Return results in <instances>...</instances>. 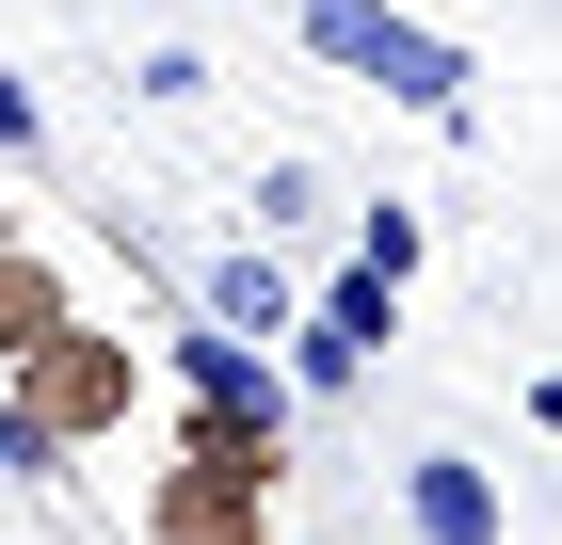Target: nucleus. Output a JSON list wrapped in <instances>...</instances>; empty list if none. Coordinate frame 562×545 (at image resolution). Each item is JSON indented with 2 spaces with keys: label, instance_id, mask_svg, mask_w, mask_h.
Wrapping results in <instances>:
<instances>
[{
  "label": "nucleus",
  "instance_id": "f257e3e1",
  "mask_svg": "<svg viewBox=\"0 0 562 545\" xmlns=\"http://www.w3.org/2000/svg\"><path fill=\"white\" fill-rule=\"evenodd\" d=\"M273 481H290V433H258V418H225V401H193L177 465L145 481V545H273Z\"/></svg>",
  "mask_w": 562,
  "mask_h": 545
},
{
  "label": "nucleus",
  "instance_id": "f03ea898",
  "mask_svg": "<svg viewBox=\"0 0 562 545\" xmlns=\"http://www.w3.org/2000/svg\"><path fill=\"white\" fill-rule=\"evenodd\" d=\"M0 418H48L65 450H81V433H130L145 418V353L113 321H48V337L0 353Z\"/></svg>",
  "mask_w": 562,
  "mask_h": 545
},
{
  "label": "nucleus",
  "instance_id": "7ed1b4c3",
  "mask_svg": "<svg viewBox=\"0 0 562 545\" xmlns=\"http://www.w3.org/2000/svg\"><path fill=\"white\" fill-rule=\"evenodd\" d=\"M177 385H193V401H225V418H258V433H290V385H305V370H273V337H241V321H210V305H193Z\"/></svg>",
  "mask_w": 562,
  "mask_h": 545
},
{
  "label": "nucleus",
  "instance_id": "20e7f679",
  "mask_svg": "<svg viewBox=\"0 0 562 545\" xmlns=\"http://www.w3.org/2000/svg\"><path fill=\"white\" fill-rule=\"evenodd\" d=\"M402 530L418 545H515V513H498V481H482L467 450H418L402 465Z\"/></svg>",
  "mask_w": 562,
  "mask_h": 545
},
{
  "label": "nucleus",
  "instance_id": "39448f33",
  "mask_svg": "<svg viewBox=\"0 0 562 545\" xmlns=\"http://www.w3.org/2000/svg\"><path fill=\"white\" fill-rule=\"evenodd\" d=\"M193 305H210V321H241V337H305V289L273 273L258 241H241V257H210V273H193Z\"/></svg>",
  "mask_w": 562,
  "mask_h": 545
},
{
  "label": "nucleus",
  "instance_id": "423d86ee",
  "mask_svg": "<svg viewBox=\"0 0 562 545\" xmlns=\"http://www.w3.org/2000/svg\"><path fill=\"white\" fill-rule=\"evenodd\" d=\"M353 81H386L402 113H450V96H467V48H450V33H418V16H386V48H370Z\"/></svg>",
  "mask_w": 562,
  "mask_h": 545
},
{
  "label": "nucleus",
  "instance_id": "0eeeda50",
  "mask_svg": "<svg viewBox=\"0 0 562 545\" xmlns=\"http://www.w3.org/2000/svg\"><path fill=\"white\" fill-rule=\"evenodd\" d=\"M290 33L322 48V65H370V48H386V0H290Z\"/></svg>",
  "mask_w": 562,
  "mask_h": 545
},
{
  "label": "nucleus",
  "instance_id": "6e6552de",
  "mask_svg": "<svg viewBox=\"0 0 562 545\" xmlns=\"http://www.w3.org/2000/svg\"><path fill=\"white\" fill-rule=\"evenodd\" d=\"M273 225H322V161H258V241Z\"/></svg>",
  "mask_w": 562,
  "mask_h": 545
},
{
  "label": "nucleus",
  "instance_id": "1a4fd4ad",
  "mask_svg": "<svg viewBox=\"0 0 562 545\" xmlns=\"http://www.w3.org/2000/svg\"><path fill=\"white\" fill-rule=\"evenodd\" d=\"M353 257L370 273H418V209H353Z\"/></svg>",
  "mask_w": 562,
  "mask_h": 545
}]
</instances>
